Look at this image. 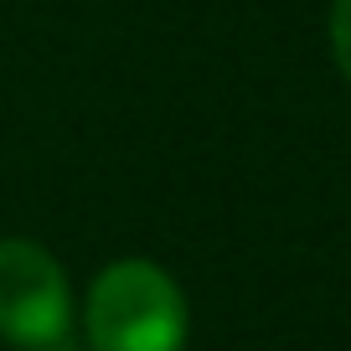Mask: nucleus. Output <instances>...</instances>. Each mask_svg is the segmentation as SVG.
Here are the masks:
<instances>
[{
  "instance_id": "3",
  "label": "nucleus",
  "mask_w": 351,
  "mask_h": 351,
  "mask_svg": "<svg viewBox=\"0 0 351 351\" xmlns=\"http://www.w3.org/2000/svg\"><path fill=\"white\" fill-rule=\"evenodd\" d=\"M330 57L351 83V0H330Z\"/></svg>"
},
{
  "instance_id": "1",
  "label": "nucleus",
  "mask_w": 351,
  "mask_h": 351,
  "mask_svg": "<svg viewBox=\"0 0 351 351\" xmlns=\"http://www.w3.org/2000/svg\"><path fill=\"white\" fill-rule=\"evenodd\" d=\"M83 326L93 351H181L186 300L165 269L145 258H119L93 279Z\"/></svg>"
},
{
  "instance_id": "2",
  "label": "nucleus",
  "mask_w": 351,
  "mask_h": 351,
  "mask_svg": "<svg viewBox=\"0 0 351 351\" xmlns=\"http://www.w3.org/2000/svg\"><path fill=\"white\" fill-rule=\"evenodd\" d=\"M73 330V289L62 263L32 238H0V336L26 351H52Z\"/></svg>"
}]
</instances>
